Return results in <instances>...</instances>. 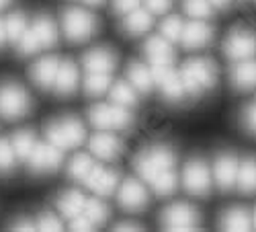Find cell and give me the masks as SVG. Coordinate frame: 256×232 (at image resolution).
Segmentation results:
<instances>
[{"mask_svg":"<svg viewBox=\"0 0 256 232\" xmlns=\"http://www.w3.org/2000/svg\"><path fill=\"white\" fill-rule=\"evenodd\" d=\"M136 171L140 177L154 189L158 195H172L178 187V175H176V156L172 148L164 144H154L144 148L136 160Z\"/></svg>","mask_w":256,"mask_h":232,"instance_id":"cell-1","label":"cell"},{"mask_svg":"<svg viewBox=\"0 0 256 232\" xmlns=\"http://www.w3.org/2000/svg\"><path fill=\"white\" fill-rule=\"evenodd\" d=\"M58 44V27L48 15H39L33 25L27 27L25 35L18 39V54L20 56H33L41 50L54 48Z\"/></svg>","mask_w":256,"mask_h":232,"instance_id":"cell-2","label":"cell"},{"mask_svg":"<svg viewBox=\"0 0 256 232\" xmlns=\"http://www.w3.org/2000/svg\"><path fill=\"white\" fill-rule=\"evenodd\" d=\"M180 80L184 84V91L190 95H201L216 87L218 82V66L207 58L190 60L180 70Z\"/></svg>","mask_w":256,"mask_h":232,"instance_id":"cell-3","label":"cell"},{"mask_svg":"<svg viewBox=\"0 0 256 232\" xmlns=\"http://www.w3.org/2000/svg\"><path fill=\"white\" fill-rule=\"evenodd\" d=\"M48 142L56 144L62 150H74L78 146H82V142L86 140V130L80 119L76 117H64L58 121H52L46 130Z\"/></svg>","mask_w":256,"mask_h":232,"instance_id":"cell-4","label":"cell"},{"mask_svg":"<svg viewBox=\"0 0 256 232\" xmlns=\"http://www.w3.org/2000/svg\"><path fill=\"white\" fill-rule=\"evenodd\" d=\"M88 117H90V123L100 132H121L134 123V117L127 111V107H121V105H115V103L94 105Z\"/></svg>","mask_w":256,"mask_h":232,"instance_id":"cell-5","label":"cell"},{"mask_svg":"<svg viewBox=\"0 0 256 232\" xmlns=\"http://www.w3.org/2000/svg\"><path fill=\"white\" fill-rule=\"evenodd\" d=\"M62 27L70 41L80 44L94 35V31L98 29V21L92 13L84 9H68L62 15Z\"/></svg>","mask_w":256,"mask_h":232,"instance_id":"cell-6","label":"cell"},{"mask_svg":"<svg viewBox=\"0 0 256 232\" xmlns=\"http://www.w3.org/2000/svg\"><path fill=\"white\" fill-rule=\"evenodd\" d=\"M31 111L29 93L16 82H6L0 87V115L4 119H20Z\"/></svg>","mask_w":256,"mask_h":232,"instance_id":"cell-7","label":"cell"},{"mask_svg":"<svg viewBox=\"0 0 256 232\" xmlns=\"http://www.w3.org/2000/svg\"><path fill=\"white\" fill-rule=\"evenodd\" d=\"M182 185L190 195L205 197L211 191V171L205 160L190 158L182 168Z\"/></svg>","mask_w":256,"mask_h":232,"instance_id":"cell-8","label":"cell"},{"mask_svg":"<svg viewBox=\"0 0 256 232\" xmlns=\"http://www.w3.org/2000/svg\"><path fill=\"white\" fill-rule=\"evenodd\" d=\"M160 224L170 230H190V228L201 226V216L193 205L178 201L164 209L160 216Z\"/></svg>","mask_w":256,"mask_h":232,"instance_id":"cell-9","label":"cell"},{"mask_svg":"<svg viewBox=\"0 0 256 232\" xmlns=\"http://www.w3.org/2000/svg\"><path fill=\"white\" fill-rule=\"evenodd\" d=\"M224 52L232 62H242L256 56V33L250 29H236L226 37Z\"/></svg>","mask_w":256,"mask_h":232,"instance_id":"cell-10","label":"cell"},{"mask_svg":"<svg viewBox=\"0 0 256 232\" xmlns=\"http://www.w3.org/2000/svg\"><path fill=\"white\" fill-rule=\"evenodd\" d=\"M64 160V150L58 148L56 144L52 142H37L35 148L31 152V156L27 158L29 168L33 173H52L58 171L60 164Z\"/></svg>","mask_w":256,"mask_h":232,"instance_id":"cell-11","label":"cell"},{"mask_svg":"<svg viewBox=\"0 0 256 232\" xmlns=\"http://www.w3.org/2000/svg\"><path fill=\"white\" fill-rule=\"evenodd\" d=\"M152 74H154V84H158V89L162 91V95L168 101H182L186 91L180 80V74L176 70H172V66L170 64L152 66Z\"/></svg>","mask_w":256,"mask_h":232,"instance_id":"cell-12","label":"cell"},{"mask_svg":"<svg viewBox=\"0 0 256 232\" xmlns=\"http://www.w3.org/2000/svg\"><path fill=\"white\" fill-rule=\"evenodd\" d=\"M117 199H119V205L130 209V212H140V209H144L150 203L146 187L136 179H125L121 183L119 191H117Z\"/></svg>","mask_w":256,"mask_h":232,"instance_id":"cell-13","label":"cell"},{"mask_svg":"<svg viewBox=\"0 0 256 232\" xmlns=\"http://www.w3.org/2000/svg\"><path fill=\"white\" fill-rule=\"evenodd\" d=\"M238 158L224 152L218 154L216 160H213V179H216L218 187L224 189V191H230V189L236 185V177H238Z\"/></svg>","mask_w":256,"mask_h":232,"instance_id":"cell-14","label":"cell"},{"mask_svg":"<svg viewBox=\"0 0 256 232\" xmlns=\"http://www.w3.org/2000/svg\"><path fill=\"white\" fill-rule=\"evenodd\" d=\"M213 37V29L205 23L203 19H195L186 23L182 27V35H180V44L188 50H199V48H205Z\"/></svg>","mask_w":256,"mask_h":232,"instance_id":"cell-15","label":"cell"},{"mask_svg":"<svg viewBox=\"0 0 256 232\" xmlns=\"http://www.w3.org/2000/svg\"><path fill=\"white\" fill-rule=\"evenodd\" d=\"M117 183H119V177L115 171H111V168H102V166H94L90 175L86 177V181H84V185L90 187L92 191L100 197H109L115 189H117Z\"/></svg>","mask_w":256,"mask_h":232,"instance_id":"cell-16","label":"cell"},{"mask_svg":"<svg viewBox=\"0 0 256 232\" xmlns=\"http://www.w3.org/2000/svg\"><path fill=\"white\" fill-rule=\"evenodd\" d=\"M58 68H60V60L56 56H46L35 62L29 74H31V80L39 89H54Z\"/></svg>","mask_w":256,"mask_h":232,"instance_id":"cell-17","label":"cell"},{"mask_svg":"<svg viewBox=\"0 0 256 232\" xmlns=\"http://www.w3.org/2000/svg\"><path fill=\"white\" fill-rule=\"evenodd\" d=\"M121 150H123V144L113 134L98 132L96 136L90 138V152L100 160H113L121 154Z\"/></svg>","mask_w":256,"mask_h":232,"instance_id":"cell-18","label":"cell"},{"mask_svg":"<svg viewBox=\"0 0 256 232\" xmlns=\"http://www.w3.org/2000/svg\"><path fill=\"white\" fill-rule=\"evenodd\" d=\"M117 64V56L106 50V48H96V50H90L88 54H84L82 58V66L86 72H113Z\"/></svg>","mask_w":256,"mask_h":232,"instance_id":"cell-19","label":"cell"},{"mask_svg":"<svg viewBox=\"0 0 256 232\" xmlns=\"http://www.w3.org/2000/svg\"><path fill=\"white\" fill-rule=\"evenodd\" d=\"M230 78H232L234 89H238V91H250V89H254L256 87V62L252 58L250 60L236 62V64L232 66Z\"/></svg>","mask_w":256,"mask_h":232,"instance_id":"cell-20","label":"cell"},{"mask_svg":"<svg viewBox=\"0 0 256 232\" xmlns=\"http://www.w3.org/2000/svg\"><path fill=\"white\" fill-rule=\"evenodd\" d=\"M78 82H80V74H78V66L74 64V62H70V60L60 62L54 89L60 95H72L78 89Z\"/></svg>","mask_w":256,"mask_h":232,"instance_id":"cell-21","label":"cell"},{"mask_svg":"<svg viewBox=\"0 0 256 232\" xmlns=\"http://www.w3.org/2000/svg\"><path fill=\"white\" fill-rule=\"evenodd\" d=\"M152 23H154V15H152L150 11L134 9L132 13L123 15V25H121V27H123V31H125L127 35L138 37V35H142V33H146V31H150Z\"/></svg>","mask_w":256,"mask_h":232,"instance_id":"cell-22","label":"cell"},{"mask_svg":"<svg viewBox=\"0 0 256 232\" xmlns=\"http://www.w3.org/2000/svg\"><path fill=\"white\" fill-rule=\"evenodd\" d=\"M146 56L148 60L152 62V66H158V64H172L174 60V54L170 50V41H166L162 35L160 37H150L146 41Z\"/></svg>","mask_w":256,"mask_h":232,"instance_id":"cell-23","label":"cell"},{"mask_svg":"<svg viewBox=\"0 0 256 232\" xmlns=\"http://www.w3.org/2000/svg\"><path fill=\"white\" fill-rule=\"evenodd\" d=\"M127 80H130V84L140 93H148L154 87L152 68L140 64V62H132L130 64V68H127Z\"/></svg>","mask_w":256,"mask_h":232,"instance_id":"cell-24","label":"cell"},{"mask_svg":"<svg viewBox=\"0 0 256 232\" xmlns=\"http://www.w3.org/2000/svg\"><path fill=\"white\" fill-rule=\"evenodd\" d=\"M220 228H224V230H250L252 218L248 214V209H244V207H230L220 218Z\"/></svg>","mask_w":256,"mask_h":232,"instance_id":"cell-25","label":"cell"},{"mask_svg":"<svg viewBox=\"0 0 256 232\" xmlns=\"http://www.w3.org/2000/svg\"><path fill=\"white\" fill-rule=\"evenodd\" d=\"M84 203H86V197H84L80 191H66L58 197V209L64 218H76L82 214L84 209Z\"/></svg>","mask_w":256,"mask_h":232,"instance_id":"cell-26","label":"cell"},{"mask_svg":"<svg viewBox=\"0 0 256 232\" xmlns=\"http://www.w3.org/2000/svg\"><path fill=\"white\" fill-rule=\"evenodd\" d=\"M236 185L244 193H254L256 191V158L254 156H248L238 164Z\"/></svg>","mask_w":256,"mask_h":232,"instance_id":"cell-27","label":"cell"},{"mask_svg":"<svg viewBox=\"0 0 256 232\" xmlns=\"http://www.w3.org/2000/svg\"><path fill=\"white\" fill-rule=\"evenodd\" d=\"M109 97H111V103H115V105H121V107H134V105H138V91L130 84V80H119V82H115L113 87H111V93H109Z\"/></svg>","mask_w":256,"mask_h":232,"instance_id":"cell-28","label":"cell"},{"mask_svg":"<svg viewBox=\"0 0 256 232\" xmlns=\"http://www.w3.org/2000/svg\"><path fill=\"white\" fill-rule=\"evenodd\" d=\"M111 89V74L109 72H86L84 80V93L90 97H98Z\"/></svg>","mask_w":256,"mask_h":232,"instance_id":"cell-29","label":"cell"},{"mask_svg":"<svg viewBox=\"0 0 256 232\" xmlns=\"http://www.w3.org/2000/svg\"><path fill=\"white\" fill-rule=\"evenodd\" d=\"M29 27V21L23 13H12L4 19V29H6V41L10 44H18V39L25 35Z\"/></svg>","mask_w":256,"mask_h":232,"instance_id":"cell-30","label":"cell"},{"mask_svg":"<svg viewBox=\"0 0 256 232\" xmlns=\"http://www.w3.org/2000/svg\"><path fill=\"white\" fill-rule=\"evenodd\" d=\"M10 144H12V148H14V154H16L20 160H27V158L31 156L33 148H35L37 140H35V134H33V132L23 130V132H16V134L12 136Z\"/></svg>","mask_w":256,"mask_h":232,"instance_id":"cell-31","label":"cell"},{"mask_svg":"<svg viewBox=\"0 0 256 232\" xmlns=\"http://www.w3.org/2000/svg\"><path fill=\"white\" fill-rule=\"evenodd\" d=\"M94 166H96V164L92 162V158H90L88 154H76V156L70 160V164H68V175H70L72 179L84 183Z\"/></svg>","mask_w":256,"mask_h":232,"instance_id":"cell-32","label":"cell"},{"mask_svg":"<svg viewBox=\"0 0 256 232\" xmlns=\"http://www.w3.org/2000/svg\"><path fill=\"white\" fill-rule=\"evenodd\" d=\"M82 214L86 216L94 226H102L106 222V218H109V207H106L104 201H100V199H86Z\"/></svg>","mask_w":256,"mask_h":232,"instance_id":"cell-33","label":"cell"},{"mask_svg":"<svg viewBox=\"0 0 256 232\" xmlns=\"http://www.w3.org/2000/svg\"><path fill=\"white\" fill-rule=\"evenodd\" d=\"M182 27H184V23L178 19V17H168V19H164L162 21V25H160V33H162V37L166 39V41H180V35H182Z\"/></svg>","mask_w":256,"mask_h":232,"instance_id":"cell-34","label":"cell"},{"mask_svg":"<svg viewBox=\"0 0 256 232\" xmlns=\"http://www.w3.org/2000/svg\"><path fill=\"white\" fill-rule=\"evenodd\" d=\"M184 13L193 19H207L213 13V7L209 0H184Z\"/></svg>","mask_w":256,"mask_h":232,"instance_id":"cell-35","label":"cell"},{"mask_svg":"<svg viewBox=\"0 0 256 232\" xmlns=\"http://www.w3.org/2000/svg\"><path fill=\"white\" fill-rule=\"evenodd\" d=\"M14 148H12V144L10 140H0V173H10L12 171V166H14Z\"/></svg>","mask_w":256,"mask_h":232,"instance_id":"cell-36","label":"cell"},{"mask_svg":"<svg viewBox=\"0 0 256 232\" xmlns=\"http://www.w3.org/2000/svg\"><path fill=\"white\" fill-rule=\"evenodd\" d=\"M35 224H37V230H62L64 228V222L52 212H44L35 220Z\"/></svg>","mask_w":256,"mask_h":232,"instance_id":"cell-37","label":"cell"},{"mask_svg":"<svg viewBox=\"0 0 256 232\" xmlns=\"http://www.w3.org/2000/svg\"><path fill=\"white\" fill-rule=\"evenodd\" d=\"M242 125L256 136V103L254 105H248V107L242 111Z\"/></svg>","mask_w":256,"mask_h":232,"instance_id":"cell-38","label":"cell"},{"mask_svg":"<svg viewBox=\"0 0 256 232\" xmlns=\"http://www.w3.org/2000/svg\"><path fill=\"white\" fill-rule=\"evenodd\" d=\"M170 9V0H148V11L152 15H164Z\"/></svg>","mask_w":256,"mask_h":232,"instance_id":"cell-39","label":"cell"},{"mask_svg":"<svg viewBox=\"0 0 256 232\" xmlns=\"http://www.w3.org/2000/svg\"><path fill=\"white\" fill-rule=\"evenodd\" d=\"M113 9L119 15H127L134 9H138V0H113Z\"/></svg>","mask_w":256,"mask_h":232,"instance_id":"cell-40","label":"cell"},{"mask_svg":"<svg viewBox=\"0 0 256 232\" xmlns=\"http://www.w3.org/2000/svg\"><path fill=\"white\" fill-rule=\"evenodd\" d=\"M70 228H72V230H92L94 224H92L86 216H84V214H80V216H76V218L70 220Z\"/></svg>","mask_w":256,"mask_h":232,"instance_id":"cell-41","label":"cell"},{"mask_svg":"<svg viewBox=\"0 0 256 232\" xmlns=\"http://www.w3.org/2000/svg\"><path fill=\"white\" fill-rule=\"evenodd\" d=\"M10 228H14V230H37V224L33 218H18L10 224Z\"/></svg>","mask_w":256,"mask_h":232,"instance_id":"cell-42","label":"cell"},{"mask_svg":"<svg viewBox=\"0 0 256 232\" xmlns=\"http://www.w3.org/2000/svg\"><path fill=\"white\" fill-rule=\"evenodd\" d=\"M115 228H117V230H140L142 226H140L138 222H130V220H127V222H119Z\"/></svg>","mask_w":256,"mask_h":232,"instance_id":"cell-43","label":"cell"},{"mask_svg":"<svg viewBox=\"0 0 256 232\" xmlns=\"http://www.w3.org/2000/svg\"><path fill=\"white\" fill-rule=\"evenodd\" d=\"M4 41H6V29H4V19L0 17V48L4 46Z\"/></svg>","mask_w":256,"mask_h":232,"instance_id":"cell-44","label":"cell"},{"mask_svg":"<svg viewBox=\"0 0 256 232\" xmlns=\"http://www.w3.org/2000/svg\"><path fill=\"white\" fill-rule=\"evenodd\" d=\"M209 3H211L213 9H226V7H230V0H209Z\"/></svg>","mask_w":256,"mask_h":232,"instance_id":"cell-45","label":"cell"},{"mask_svg":"<svg viewBox=\"0 0 256 232\" xmlns=\"http://www.w3.org/2000/svg\"><path fill=\"white\" fill-rule=\"evenodd\" d=\"M84 3H86V5H90V7H96V5H102L104 0H84Z\"/></svg>","mask_w":256,"mask_h":232,"instance_id":"cell-46","label":"cell"},{"mask_svg":"<svg viewBox=\"0 0 256 232\" xmlns=\"http://www.w3.org/2000/svg\"><path fill=\"white\" fill-rule=\"evenodd\" d=\"M12 3V0H0V9H4V7H8Z\"/></svg>","mask_w":256,"mask_h":232,"instance_id":"cell-47","label":"cell"},{"mask_svg":"<svg viewBox=\"0 0 256 232\" xmlns=\"http://www.w3.org/2000/svg\"><path fill=\"white\" fill-rule=\"evenodd\" d=\"M252 228H256V212L252 214Z\"/></svg>","mask_w":256,"mask_h":232,"instance_id":"cell-48","label":"cell"}]
</instances>
